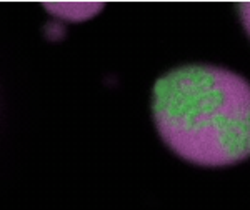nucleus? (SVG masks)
Masks as SVG:
<instances>
[{
    "label": "nucleus",
    "instance_id": "obj_2",
    "mask_svg": "<svg viewBox=\"0 0 250 210\" xmlns=\"http://www.w3.org/2000/svg\"><path fill=\"white\" fill-rule=\"evenodd\" d=\"M48 14L54 17L68 20V22H83L100 14L104 9V3L95 2H57V3H45Z\"/></svg>",
    "mask_w": 250,
    "mask_h": 210
},
{
    "label": "nucleus",
    "instance_id": "obj_1",
    "mask_svg": "<svg viewBox=\"0 0 250 210\" xmlns=\"http://www.w3.org/2000/svg\"><path fill=\"white\" fill-rule=\"evenodd\" d=\"M152 115L170 150L200 167L250 157V82L215 65H184L152 88Z\"/></svg>",
    "mask_w": 250,
    "mask_h": 210
},
{
    "label": "nucleus",
    "instance_id": "obj_3",
    "mask_svg": "<svg viewBox=\"0 0 250 210\" xmlns=\"http://www.w3.org/2000/svg\"><path fill=\"white\" fill-rule=\"evenodd\" d=\"M239 14H240V20H242V23H244L245 30H247V34L250 35V2L240 3Z\"/></svg>",
    "mask_w": 250,
    "mask_h": 210
}]
</instances>
